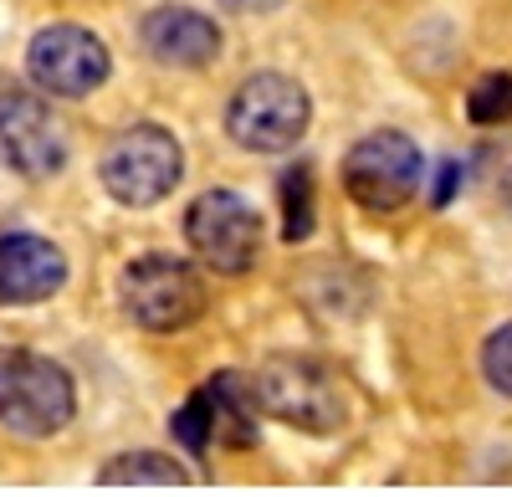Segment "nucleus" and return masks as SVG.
<instances>
[{"label": "nucleus", "mask_w": 512, "mask_h": 497, "mask_svg": "<svg viewBox=\"0 0 512 497\" xmlns=\"http://www.w3.org/2000/svg\"><path fill=\"white\" fill-rule=\"evenodd\" d=\"M77 416V385L52 359L21 344H0V426L21 441H47Z\"/></svg>", "instance_id": "1"}, {"label": "nucleus", "mask_w": 512, "mask_h": 497, "mask_svg": "<svg viewBox=\"0 0 512 497\" xmlns=\"http://www.w3.org/2000/svg\"><path fill=\"white\" fill-rule=\"evenodd\" d=\"M251 395L262 405V416L308 431V436H328L344 426V390H338L333 369L308 359V354H272L262 359V369L251 375Z\"/></svg>", "instance_id": "2"}, {"label": "nucleus", "mask_w": 512, "mask_h": 497, "mask_svg": "<svg viewBox=\"0 0 512 497\" xmlns=\"http://www.w3.org/2000/svg\"><path fill=\"white\" fill-rule=\"evenodd\" d=\"M313 123V98L287 72H251L226 103V134L246 154H287Z\"/></svg>", "instance_id": "3"}, {"label": "nucleus", "mask_w": 512, "mask_h": 497, "mask_svg": "<svg viewBox=\"0 0 512 497\" xmlns=\"http://www.w3.org/2000/svg\"><path fill=\"white\" fill-rule=\"evenodd\" d=\"M103 190L128 205V211H149L164 195H175L180 175H185V149L180 139L159 129V123H128L123 134L108 139L103 159H98Z\"/></svg>", "instance_id": "4"}, {"label": "nucleus", "mask_w": 512, "mask_h": 497, "mask_svg": "<svg viewBox=\"0 0 512 497\" xmlns=\"http://www.w3.org/2000/svg\"><path fill=\"white\" fill-rule=\"evenodd\" d=\"M118 303L139 328H149V334H180V328H190L205 313L210 293H205V277L185 257L144 252L123 267Z\"/></svg>", "instance_id": "5"}, {"label": "nucleus", "mask_w": 512, "mask_h": 497, "mask_svg": "<svg viewBox=\"0 0 512 497\" xmlns=\"http://www.w3.org/2000/svg\"><path fill=\"white\" fill-rule=\"evenodd\" d=\"M185 241L210 272L241 277L262 257V216H256V205L246 195H236L226 185L200 190L185 205Z\"/></svg>", "instance_id": "6"}, {"label": "nucleus", "mask_w": 512, "mask_h": 497, "mask_svg": "<svg viewBox=\"0 0 512 497\" xmlns=\"http://www.w3.org/2000/svg\"><path fill=\"white\" fill-rule=\"evenodd\" d=\"M420 175H425L420 144L400 129H374L344 154V190L369 216H390L410 205L420 195Z\"/></svg>", "instance_id": "7"}, {"label": "nucleus", "mask_w": 512, "mask_h": 497, "mask_svg": "<svg viewBox=\"0 0 512 497\" xmlns=\"http://www.w3.org/2000/svg\"><path fill=\"white\" fill-rule=\"evenodd\" d=\"M113 72L108 41L77 21H52L26 41V77L47 98H88Z\"/></svg>", "instance_id": "8"}, {"label": "nucleus", "mask_w": 512, "mask_h": 497, "mask_svg": "<svg viewBox=\"0 0 512 497\" xmlns=\"http://www.w3.org/2000/svg\"><path fill=\"white\" fill-rule=\"evenodd\" d=\"M0 164H11L26 180H52L67 164L62 123L52 118L47 98L16 77H0Z\"/></svg>", "instance_id": "9"}, {"label": "nucleus", "mask_w": 512, "mask_h": 497, "mask_svg": "<svg viewBox=\"0 0 512 497\" xmlns=\"http://www.w3.org/2000/svg\"><path fill=\"white\" fill-rule=\"evenodd\" d=\"M67 257L62 246L36 231H6L0 236V308H31L62 293Z\"/></svg>", "instance_id": "10"}, {"label": "nucleus", "mask_w": 512, "mask_h": 497, "mask_svg": "<svg viewBox=\"0 0 512 497\" xmlns=\"http://www.w3.org/2000/svg\"><path fill=\"white\" fill-rule=\"evenodd\" d=\"M139 41L144 52L164 67H210L221 57V31L210 16L190 11V6H154L139 21Z\"/></svg>", "instance_id": "11"}, {"label": "nucleus", "mask_w": 512, "mask_h": 497, "mask_svg": "<svg viewBox=\"0 0 512 497\" xmlns=\"http://www.w3.org/2000/svg\"><path fill=\"white\" fill-rule=\"evenodd\" d=\"M205 400H210V426H216V446L226 451H251L262 426H256V395H251V380H241L236 369H221V375H210L205 385Z\"/></svg>", "instance_id": "12"}, {"label": "nucleus", "mask_w": 512, "mask_h": 497, "mask_svg": "<svg viewBox=\"0 0 512 497\" xmlns=\"http://www.w3.org/2000/svg\"><path fill=\"white\" fill-rule=\"evenodd\" d=\"M103 487H128V482H149V487H180L185 482V467L164 451H123L113 457L103 472H98Z\"/></svg>", "instance_id": "13"}, {"label": "nucleus", "mask_w": 512, "mask_h": 497, "mask_svg": "<svg viewBox=\"0 0 512 497\" xmlns=\"http://www.w3.org/2000/svg\"><path fill=\"white\" fill-rule=\"evenodd\" d=\"M277 195H282V236L287 241H308L313 236V221H318V205H313V170L297 164L277 180Z\"/></svg>", "instance_id": "14"}, {"label": "nucleus", "mask_w": 512, "mask_h": 497, "mask_svg": "<svg viewBox=\"0 0 512 497\" xmlns=\"http://www.w3.org/2000/svg\"><path fill=\"white\" fill-rule=\"evenodd\" d=\"M466 118L477 129H497V123H512V72H487L472 82L466 93Z\"/></svg>", "instance_id": "15"}, {"label": "nucleus", "mask_w": 512, "mask_h": 497, "mask_svg": "<svg viewBox=\"0 0 512 497\" xmlns=\"http://www.w3.org/2000/svg\"><path fill=\"white\" fill-rule=\"evenodd\" d=\"M169 436H175L195 462H205V451L216 446V426H210V400H205V390H195L175 416H169Z\"/></svg>", "instance_id": "16"}, {"label": "nucleus", "mask_w": 512, "mask_h": 497, "mask_svg": "<svg viewBox=\"0 0 512 497\" xmlns=\"http://www.w3.org/2000/svg\"><path fill=\"white\" fill-rule=\"evenodd\" d=\"M482 380L502 400H512V323H502V328L487 334V344H482Z\"/></svg>", "instance_id": "17"}, {"label": "nucleus", "mask_w": 512, "mask_h": 497, "mask_svg": "<svg viewBox=\"0 0 512 497\" xmlns=\"http://www.w3.org/2000/svg\"><path fill=\"white\" fill-rule=\"evenodd\" d=\"M456 185H461V164L446 159V164H441V175H436V190H431V205H436V211H441V205H451Z\"/></svg>", "instance_id": "18"}, {"label": "nucleus", "mask_w": 512, "mask_h": 497, "mask_svg": "<svg viewBox=\"0 0 512 497\" xmlns=\"http://www.w3.org/2000/svg\"><path fill=\"white\" fill-rule=\"evenodd\" d=\"M226 11H236V16H267V11H277L282 0H221Z\"/></svg>", "instance_id": "19"}, {"label": "nucleus", "mask_w": 512, "mask_h": 497, "mask_svg": "<svg viewBox=\"0 0 512 497\" xmlns=\"http://www.w3.org/2000/svg\"><path fill=\"white\" fill-rule=\"evenodd\" d=\"M502 205H507V211H512V170L502 175Z\"/></svg>", "instance_id": "20"}]
</instances>
